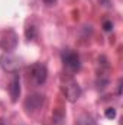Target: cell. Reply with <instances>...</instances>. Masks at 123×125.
I'll return each instance as SVG.
<instances>
[{
	"mask_svg": "<svg viewBox=\"0 0 123 125\" xmlns=\"http://www.w3.org/2000/svg\"><path fill=\"white\" fill-rule=\"evenodd\" d=\"M77 125H96V121L93 119L91 115L88 114H83L77 118Z\"/></svg>",
	"mask_w": 123,
	"mask_h": 125,
	"instance_id": "obj_7",
	"label": "cell"
},
{
	"mask_svg": "<svg viewBox=\"0 0 123 125\" xmlns=\"http://www.w3.org/2000/svg\"><path fill=\"white\" fill-rule=\"evenodd\" d=\"M0 125H4V124H3V121H0Z\"/></svg>",
	"mask_w": 123,
	"mask_h": 125,
	"instance_id": "obj_14",
	"label": "cell"
},
{
	"mask_svg": "<svg viewBox=\"0 0 123 125\" xmlns=\"http://www.w3.org/2000/svg\"><path fill=\"white\" fill-rule=\"evenodd\" d=\"M103 29L106 32H110L112 29H113V23L110 22V21H106L104 23H103Z\"/></svg>",
	"mask_w": 123,
	"mask_h": 125,
	"instance_id": "obj_10",
	"label": "cell"
},
{
	"mask_svg": "<svg viewBox=\"0 0 123 125\" xmlns=\"http://www.w3.org/2000/svg\"><path fill=\"white\" fill-rule=\"evenodd\" d=\"M45 103V97L42 94H38V93H33V94H29L25 102H23V108L28 114H35L38 112Z\"/></svg>",
	"mask_w": 123,
	"mask_h": 125,
	"instance_id": "obj_1",
	"label": "cell"
},
{
	"mask_svg": "<svg viewBox=\"0 0 123 125\" xmlns=\"http://www.w3.org/2000/svg\"><path fill=\"white\" fill-rule=\"evenodd\" d=\"M122 80H119V84H117V94H122Z\"/></svg>",
	"mask_w": 123,
	"mask_h": 125,
	"instance_id": "obj_13",
	"label": "cell"
},
{
	"mask_svg": "<svg viewBox=\"0 0 123 125\" xmlns=\"http://www.w3.org/2000/svg\"><path fill=\"white\" fill-rule=\"evenodd\" d=\"M25 36H26V39H33L35 36H36V28L33 26V25H29L28 28H26V31H25Z\"/></svg>",
	"mask_w": 123,
	"mask_h": 125,
	"instance_id": "obj_8",
	"label": "cell"
},
{
	"mask_svg": "<svg viewBox=\"0 0 123 125\" xmlns=\"http://www.w3.org/2000/svg\"><path fill=\"white\" fill-rule=\"evenodd\" d=\"M9 90H10L12 102H18V99L20 96V79H19V74L13 76V79L10 82V86H9Z\"/></svg>",
	"mask_w": 123,
	"mask_h": 125,
	"instance_id": "obj_6",
	"label": "cell"
},
{
	"mask_svg": "<svg viewBox=\"0 0 123 125\" xmlns=\"http://www.w3.org/2000/svg\"><path fill=\"white\" fill-rule=\"evenodd\" d=\"M64 93L70 102H77L81 96V87L75 80H67L64 83Z\"/></svg>",
	"mask_w": 123,
	"mask_h": 125,
	"instance_id": "obj_4",
	"label": "cell"
},
{
	"mask_svg": "<svg viewBox=\"0 0 123 125\" xmlns=\"http://www.w3.org/2000/svg\"><path fill=\"white\" fill-rule=\"evenodd\" d=\"M54 119L57 121V124H61V121H62V115H61V114H58V112H57V114H54Z\"/></svg>",
	"mask_w": 123,
	"mask_h": 125,
	"instance_id": "obj_11",
	"label": "cell"
},
{
	"mask_svg": "<svg viewBox=\"0 0 123 125\" xmlns=\"http://www.w3.org/2000/svg\"><path fill=\"white\" fill-rule=\"evenodd\" d=\"M31 73H32V79H33L35 84H38V86H42L46 82V79H48V70L41 62H35L32 65Z\"/></svg>",
	"mask_w": 123,
	"mask_h": 125,
	"instance_id": "obj_5",
	"label": "cell"
},
{
	"mask_svg": "<svg viewBox=\"0 0 123 125\" xmlns=\"http://www.w3.org/2000/svg\"><path fill=\"white\" fill-rule=\"evenodd\" d=\"M44 3H45L46 6H54V4L57 3V0H44Z\"/></svg>",
	"mask_w": 123,
	"mask_h": 125,
	"instance_id": "obj_12",
	"label": "cell"
},
{
	"mask_svg": "<svg viewBox=\"0 0 123 125\" xmlns=\"http://www.w3.org/2000/svg\"><path fill=\"white\" fill-rule=\"evenodd\" d=\"M104 115H106V118L113 119V118L116 116V109H113V108H107V109H106V112H104Z\"/></svg>",
	"mask_w": 123,
	"mask_h": 125,
	"instance_id": "obj_9",
	"label": "cell"
},
{
	"mask_svg": "<svg viewBox=\"0 0 123 125\" xmlns=\"http://www.w3.org/2000/svg\"><path fill=\"white\" fill-rule=\"evenodd\" d=\"M0 67L7 73H16L20 67V61L16 55H13L10 52H4L0 57Z\"/></svg>",
	"mask_w": 123,
	"mask_h": 125,
	"instance_id": "obj_2",
	"label": "cell"
},
{
	"mask_svg": "<svg viewBox=\"0 0 123 125\" xmlns=\"http://www.w3.org/2000/svg\"><path fill=\"white\" fill-rule=\"evenodd\" d=\"M62 57V62L65 67H68L71 71H78L81 68V62H80V57L77 52L71 51V50H65L62 51L61 54Z\"/></svg>",
	"mask_w": 123,
	"mask_h": 125,
	"instance_id": "obj_3",
	"label": "cell"
}]
</instances>
